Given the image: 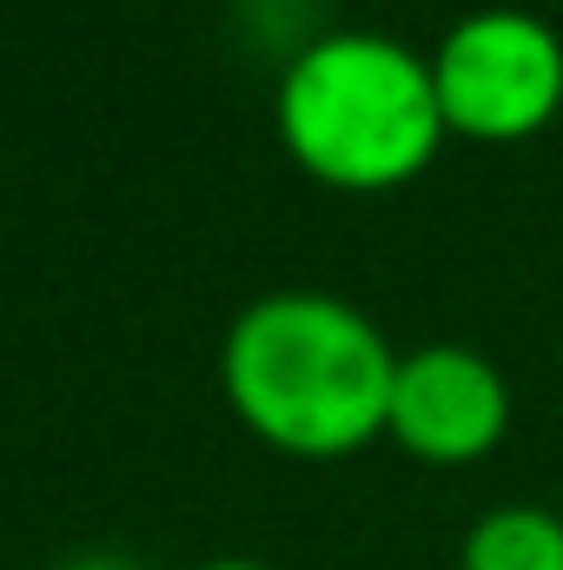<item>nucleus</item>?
I'll return each mask as SVG.
<instances>
[{"label":"nucleus","mask_w":563,"mask_h":570,"mask_svg":"<svg viewBox=\"0 0 563 570\" xmlns=\"http://www.w3.org/2000/svg\"><path fill=\"white\" fill-rule=\"evenodd\" d=\"M392 338L332 292H266L219 345L226 405L292 458H345L372 444L392 419Z\"/></svg>","instance_id":"f257e3e1"},{"label":"nucleus","mask_w":563,"mask_h":570,"mask_svg":"<svg viewBox=\"0 0 563 570\" xmlns=\"http://www.w3.org/2000/svg\"><path fill=\"white\" fill-rule=\"evenodd\" d=\"M285 153L338 193H392L444 146V107L418 60L392 33H325L279 80Z\"/></svg>","instance_id":"f03ea898"},{"label":"nucleus","mask_w":563,"mask_h":570,"mask_svg":"<svg viewBox=\"0 0 563 570\" xmlns=\"http://www.w3.org/2000/svg\"><path fill=\"white\" fill-rule=\"evenodd\" d=\"M431 87L457 140H531L563 107V40L524 7H477L437 40Z\"/></svg>","instance_id":"7ed1b4c3"},{"label":"nucleus","mask_w":563,"mask_h":570,"mask_svg":"<svg viewBox=\"0 0 563 570\" xmlns=\"http://www.w3.org/2000/svg\"><path fill=\"white\" fill-rule=\"evenodd\" d=\"M385 431L424 464H477L511 431V385L471 345H418L398 358Z\"/></svg>","instance_id":"20e7f679"},{"label":"nucleus","mask_w":563,"mask_h":570,"mask_svg":"<svg viewBox=\"0 0 563 570\" xmlns=\"http://www.w3.org/2000/svg\"><path fill=\"white\" fill-rule=\"evenodd\" d=\"M464 570H563V518L537 504H497L464 531Z\"/></svg>","instance_id":"39448f33"},{"label":"nucleus","mask_w":563,"mask_h":570,"mask_svg":"<svg viewBox=\"0 0 563 570\" xmlns=\"http://www.w3.org/2000/svg\"><path fill=\"white\" fill-rule=\"evenodd\" d=\"M60 570H134V564L113 558V551H93V558H73V564H60Z\"/></svg>","instance_id":"423d86ee"},{"label":"nucleus","mask_w":563,"mask_h":570,"mask_svg":"<svg viewBox=\"0 0 563 570\" xmlns=\"http://www.w3.org/2000/svg\"><path fill=\"white\" fill-rule=\"evenodd\" d=\"M199 570H273V564H259V558H213V564H199Z\"/></svg>","instance_id":"0eeeda50"}]
</instances>
